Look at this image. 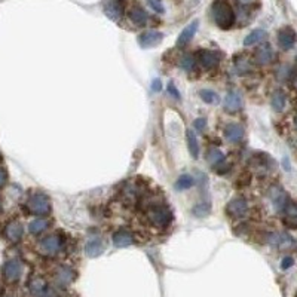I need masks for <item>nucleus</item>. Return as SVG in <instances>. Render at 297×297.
<instances>
[{
  "mask_svg": "<svg viewBox=\"0 0 297 297\" xmlns=\"http://www.w3.org/2000/svg\"><path fill=\"white\" fill-rule=\"evenodd\" d=\"M211 15L217 27H220L221 30H229L235 24L233 7L226 0H215L211 6Z\"/></svg>",
  "mask_w": 297,
  "mask_h": 297,
  "instance_id": "2",
  "label": "nucleus"
},
{
  "mask_svg": "<svg viewBox=\"0 0 297 297\" xmlns=\"http://www.w3.org/2000/svg\"><path fill=\"white\" fill-rule=\"evenodd\" d=\"M61 247H63V241L57 235H48L40 241V250L43 254H48V256L57 254L61 250Z\"/></svg>",
  "mask_w": 297,
  "mask_h": 297,
  "instance_id": "8",
  "label": "nucleus"
},
{
  "mask_svg": "<svg viewBox=\"0 0 297 297\" xmlns=\"http://www.w3.org/2000/svg\"><path fill=\"white\" fill-rule=\"evenodd\" d=\"M152 88H153V91H159V90H161V81H159V79H155L153 84H152Z\"/></svg>",
  "mask_w": 297,
  "mask_h": 297,
  "instance_id": "38",
  "label": "nucleus"
},
{
  "mask_svg": "<svg viewBox=\"0 0 297 297\" xmlns=\"http://www.w3.org/2000/svg\"><path fill=\"white\" fill-rule=\"evenodd\" d=\"M248 211H250L248 200L242 198V197H238V198L229 200V203L226 206V212L232 218H245L248 215Z\"/></svg>",
  "mask_w": 297,
  "mask_h": 297,
  "instance_id": "5",
  "label": "nucleus"
},
{
  "mask_svg": "<svg viewBox=\"0 0 297 297\" xmlns=\"http://www.w3.org/2000/svg\"><path fill=\"white\" fill-rule=\"evenodd\" d=\"M147 202V209H146V218L147 223L152 224L153 227L158 229H165L171 224L173 221V212L167 203H162L159 199H143Z\"/></svg>",
  "mask_w": 297,
  "mask_h": 297,
  "instance_id": "1",
  "label": "nucleus"
},
{
  "mask_svg": "<svg viewBox=\"0 0 297 297\" xmlns=\"http://www.w3.org/2000/svg\"><path fill=\"white\" fill-rule=\"evenodd\" d=\"M209 211H211V205L208 203V202H200V203H197L195 206H194V214L199 217V218H203V217H206L208 214H209Z\"/></svg>",
  "mask_w": 297,
  "mask_h": 297,
  "instance_id": "30",
  "label": "nucleus"
},
{
  "mask_svg": "<svg viewBox=\"0 0 297 297\" xmlns=\"http://www.w3.org/2000/svg\"><path fill=\"white\" fill-rule=\"evenodd\" d=\"M297 34L292 27H284L283 30H280V33H278V43H280V46L284 51L292 49L295 46Z\"/></svg>",
  "mask_w": 297,
  "mask_h": 297,
  "instance_id": "10",
  "label": "nucleus"
},
{
  "mask_svg": "<svg viewBox=\"0 0 297 297\" xmlns=\"http://www.w3.org/2000/svg\"><path fill=\"white\" fill-rule=\"evenodd\" d=\"M180 67L185 70V72H194L195 67H197V60L191 55V54H186L180 58Z\"/></svg>",
  "mask_w": 297,
  "mask_h": 297,
  "instance_id": "29",
  "label": "nucleus"
},
{
  "mask_svg": "<svg viewBox=\"0 0 297 297\" xmlns=\"http://www.w3.org/2000/svg\"><path fill=\"white\" fill-rule=\"evenodd\" d=\"M111 239H113V244H114L117 248H125V247H129V245H132V244L135 242L134 235H132L129 230H126V229H119V230H116V232L113 233Z\"/></svg>",
  "mask_w": 297,
  "mask_h": 297,
  "instance_id": "11",
  "label": "nucleus"
},
{
  "mask_svg": "<svg viewBox=\"0 0 297 297\" xmlns=\"http://www.w3.org/2000/svg\"><path fill=\"white\" fill-rule=\"evenodd\" d=\"M22 274V263L16 259L7 260L3 266V277L7 283H15Z\"/></svg>",
  "mask_w": 297,
  "mask_h": 297,
  "instance_id": "7",
  "label": "nucleus"
},
{
  "mask_svg": "<svg viewBox=\"0 0 297 297\" xmlns=\"http://www.w3.org/2000/svg\"><path fill=\"white\" fill-rule=\"evenodd\" d=\"M205 126H206V120H205V119L199 117V119H197V120H195V128H197L198 131H202Z\"/></svg>",
  "mask_w": 297,
  "mask_h": 297,
  "instance_id": "36",
  "label": "nucleus"
},
{
  "mask_svg": "<svg viewBox=\"0 0 297 297\" xmlns=\"http://www.w3.org/2000/svg\"><path fill=\"white\" fill-rule=\"evenodd\" d=\"M254 0H239V3H242V4H250V3H253Z\"/></svg>",
  "mask_w": 297,
  "mask_h": 297,
  "instance_id": "39",
  "label": "nucleus"
},
{
  "mask_svg": "<svg viewBox=\"0 0 297 297\" xmlns=\"http://www.w3.org/2000/svg\"><path fill=\"white\" fill-rule=\"evenodd\" d=\"M295 125H296V129H297V114H296V117H295Z\"/></svg>",
  "mask_w": 297,
  "mask_h": 297,
  "instance_id": "40",
  "label": "nucleus"
},
{
  "mask_svg": "<svg viewBox=\"0 0 297 297\" xmlns=\"http://www.w3.org/2000/svg\"><path fill=\"white\" fill-rule=\"evenodd\" d=\"M296 64H297V57H296Z\"/></svg>",
  "mask_w": 297,
  "mask_h": 297,
  "instance_id": "42",
  "label": "nucleus"
},
{
  "mask_svg": "<svg viewBox=\"0 0 297 297\" xmlns=\"http://www.w3.org/2000/svg\"><path fill=\"white\" fill-rule=\"evenodd\" d=\"M104 10H105L107 16L114 21H117L123 15V6H122L120 0H108L104 6Z\"/></svg>",
  "mask_w": 297,
  "mask_h": 297,
  "instance_id": "15",
  "label": "nucleus"
},
{
  "mask_svg": "<svg viewBox=\"0 0 297 297\" xmlns=\"http://www.w3.org/2000/svg\"><path fill=\"white\" fill-rule=\"evenodd\" d=\"M286 101H287V99H286V94L283 91H275L272 94V99H271L272 108L275 111H281L286 107Z\"/></svg>",
  "mask_w": 297,
  "mask_h": 297,
  "instance_id": "26",
  "label": "nucleus"
},
{
  "mask_svg": "<svg viewBox=\"0 0 297 297\" xmlns=\"http://www.w3.org/2000/svg\"><path fill=\"white\" fill-rule=\"evenodd\" d=\"M30 293L33 297H57L55 292L42 278H33L30 283Z\"/></svg>",
  "mask_w": 297,
  "mask_h": 297,
  "instance_id": "6",
  "label": "nucleus"
},
{
  "mask_svg": "<svg viewBox=\"0 0 297 297\" xmlns=\"http://www.w3.org/2000/svg\"><path fill=\"white\" fill-rule=\"evenodd\" d=\"M6 180H7V174H6V171L3 168H0V188L4 186Z\"/></svg>",
  "mask_w": 297,
  "mask_h": 297,
  "instance_id": "37",
  "label": "nucleus"
},
{
  "mask_svg": "<svg viewBox=\"0 0 297 297\" xmlns=\"http://www.w3.org/2000/svg\"><path fill=\"white\" fill-rule=\"evenodd\" d=\"M274 60V51L269 45H262L256 51V61L259 64H269Z\"/></svg>",
  "mask_w": 297,
  "mask_h": 297,
  "instance_id": "21",
  "label": "nucleus"
},
{
  "mask_svg": "<svg viewBox=\"0 0 297 297\" xmlns=\"http://www.w3.org/2000/svg\"><path fill=\"white\" fill-rule=\"evenodd\" d=\"M164 39V34L159 33V31H155V30H150V31H144L143 34H140L138 37V42L143 48H153L156 45H159Z\"/></svg>",
  "mask_w": 297,
  "mask_h": 297,
  "instance_id": "12",
  "label": "nucleus"
},
{
  "mask_svg": "<svg viewBox=\"0 0 297 297\" xmlns=\"http://www.w3.org/2000/svg\"><path fill=\"white\" fill-rule=\"evenodd\" d=\"M265 37H266L265 30H254V31H251V33L244 39V46H253V45H256V43L262 42Z\"/></svg>",
  "mask_w": 297,
  "mask_h": 297,
  "instance_id": "25",
  "label": "nucleus"
},
{
  "mask_svg": "<svg viewBox=\"0 0 297 297\" xmlns=\"http://www.w3.org/2000/svg\"><path fill=\"white\" fill-rule=\"evenodd\" d=\"M192 186H194V177L189 176V174L180 176V177L177 179V182H176V189H177V191H186V189H189V188H192Z\"/></svg>",
  "mask_w": 297,
  "mask_h": 297,
  "instance_id": "28",
  "label": "nucleus"
},
{
  "mask_svg": "<svg viewBox=\"0 0 297 297\" xmlns=\"http://www.w3.org/2000/svg\"><path fill=\"white\" fill-rule=\"evenodd\" d=\"M199 97L202 99V101H205L208 104H214V102L218 101V96L214 91H211V90H200L199 91Z\"/></svg>",
  "mask_w": 297,
  "mask_h": 297,
  "instance_id": "31",
  "label": "nucleus"
},
{
  "mask_svg": "<svg viewBox=\"0 0 297 297\" xmlns=\"http://www.w3.org/2000/svg\"><path fill=\"white\" fill-rule=\"evenodd\" d=\"M48 226H49V223H48L46 218H34V220L30 221L28 230H30V233H33V235H39V233L45 232V230L48 229Z\"/></svg>",
  "mask_w": 297,
  "mask_h": 297,
  "instance_id": "24",
  "label": "nucleus"
},
{
  "mask_svg": "<svg viewBox=\"0 0 297 297\" xmlns=\"http://www.w3.org/2000/svg\"><path fill=\"white\" fill-rule=\"evenodd\" d=\"M198 21H194V22H191V24L182 31V34L179 36V40H177V46H179V48L186 46V45L194 39V36H195V33H197V30H198Z\"/></svg>",
  "mask_w": 297,
  "mask_h": 297,
  "instance_id": "16",
  "label": "nucleus"
},
{
  "mask_svg": "<svg viewBox=\"0 0 297 297\" xmlns=\"http://www.w3.org/2000/svg\"><path fill=\"white\" fill-rule=\"evenodd\" d=\"M296 85H297V82H296Z\"/></svg>",
  "mask_w": 297,
  "mask_h": 297,
  "instance_id": "43",
  "label": "nucleus"
},
{
  "mask_svg": "<svg viewBox=\"0 0 297 297\" xmlns=\"http://www.w3.org/2000/svg\"><path fill=\"white\" fill-rule=\"evenodd\" d=\"M27 206L34 215H46L51 211V200L45 194H33L27 200Z\"/></svg>",
  "mask_w": 297,
  "mask_h": 297,
  "instance_id": "3",
  "label": "nucleus"
},
{
  "mask_svg": "<svg viewBox=\"0 0 297 297\" xmlns=\"http://www.w3.org/2000/svg\"><path fill=\"white\" fill-rule=\"evenodd\" d=\"M235 66H236V70H238L241 75H245V73H248V72L251 70V66H250V63H248L247 60L236 61V63H235Z\"/></svg>",
  "mask_w": 297,
  "mask_h": 297,
  "instance_id": "32",
  "label": "nucleus"
},
{
  "mask_svg": "<svg viewBox=\"0 0 297 297\" xmlns=\"http://www.w3.org/2000/svg\"><path fill=\"white\" fill-rule=\"evenodd\" d=\"M105 248V244L102 239L99 238H94V239H90L85 245V253L88 257H99V254H102Z\"/></svg>",
  "mask_w": 297,
  "mask_h": 297,
  "instance_id": "18",
  "label": "nucleus"
},
{
  "mask_svg": "<svg viewBox=\"0 0 297 297\" xmlns=\"http://www.w3.org/2000/svg\"><path fill=\"white\" fill-rule=\"evenodd\" d=\"M293 265H295V259H293V257H290V256L284 257V259H283V262H281V268H283V269H290Z\"/></svg>",
  "mask_w": 297,
  "mask_h": 297,
  "instance_id": "34",
  "label": "nucleus"
},
{
  "mask_svg": "<svg viewBox=\"0 0 297 297\" xmlns=\"http://www.w3.org/2000/svg\"><path fill=\"white\" fill-rule=\"evenodd\" d=\"M149 6H150L155 12L164 13V4H162L161 0H149Z\"/></svg>",
  "mask_w": 297,
  "mask_h": 297,
  "instance_id": "33",
  "label": "nucleus"
},
{
  "mask_svg": "<svg viewBox=\"0 0 297 297\" xmlns=\"http://www.w3.org/2000/svg\"><path fill=\"white\" fill-rule=\"evenodd\" d=\"M0 209H1V198H0Z\"/></svg>",
  "mask_w": 297,
  "mask_h": 297,
  "instance_id": "41",
  "label": "nucleus"
},
{
  "mask_svg": "<svg viewBox=\"0 0 297 297\" xmlns=\"http://www.w3.org/2000/svg\"><path fill=\"white\" fill-rule=\"evenodd\" d=\"M22 233H24V229H22V224L16 220H12L6 224L4 227V236L7 238V241L10 242H18L21 238H22Z\"/></svg>",
  "mask_w": 297,
  "mask_h": 297,
  "instance_id": "13",
  "label": "nucleus"
},
{
  "mask_svg": "<svg viewBox=\"0 0 297 297\" xmlns=\"http://www.w3.org/2000/svg\"><path fill=\"white\" fill-rule=\"evenodd\" d=\"M206 161H208L209 165L217 167L218 164H221V162L224 161V155H223V152L218 150V149H211V150L206 153Z\"/></svg>",
  "mask_w": 297,
  "mask_h": 297,
  "instance_id": "27",
  "label": "nucleus"
},
{
  "mask_svg": "<svg viewBox=\"0 0 297 297\" xmlns=\"http://www.w3.org/2000/svg\"><path fill=\"white\" fill-rule=\"evenodd\" d=\"M284 223L290 227H296L297 226V203L293 202H287V205L284 206Z\"/></svg>",
  "mask_w": 297,
  "mask_h": 297,
  "instance_id": "20",
  "label": "nucleus"
},
{
  "mask_svg": "<svg viewBox=\"0 0 297 297\" xmlns=\"http://www.w3.org/2000/svg\"><path fill=\"white\" fill-rule=\"evenodd\" d=\"M168 93H170L171 97H174L176 99H180V93H179V90L176 88V85L173 82H170V85H168Z\"/></svg>",
  "mask_w": 297,
  "mask_h": 297,
  "instance_id": "35",
  "label": "nucleus"
},
{
  "mask_svg": "<svg viewBox=\"0 0 297 297\" xmlns=\"http://www.w3.org/2000/svg\"><path fill=\"white\" fill-rule=\"evenodd\" d=\"M224 137L230 143H239L244 138V128L239 123H229L224 128Z\"/></svg>",
  "mask_w": 297,
  "mask_h": 297,
  "instance_id": "14",
  "label": "nucleus"
},
{
  "mask_svg": "<svg viewBox=\"0 0 297 297\" xmlns=\"http://www.w3.org/2000/svg\"><path fill=\"white\" fill-rule=\"evenodd\" d=\"M197 63L200 64L203 69L206 70H212L215 69L220 61H221V54L217 51H211V49H199L195 57Z\"/></svg>",
  "mask_w": 297,
  "mask_h": 297,
  "instance_id": "4",
  "label": "nucleus"
},
{
  "mask_svg": "<svg viewBox=\"0 0 297 297\" xmlns=\"http://www.w3.org/2000/svg\"><path fill=\"white\" fill-rule=\"evenodd\" d=\"M271 200L274 202V205H275V208L277 209H284V206L287 205V195H286V192L280 188V186H274L272 189H271Z\"/></svg>",
  "mask_w": 297,
  "mask_h": 297,
  "instance_id": "19",
  "label": "nucleus"
},
{
  "mask_svg": "<svg viewBox=\"0 0 297 297\" xmlns=\"http://www.w3.org/2000/svg\"><path fill=\"white\" fill-rule=\"evenodd\" d=\"M75 278H76V274L69 266H60V268H57V271L54 274V280H55L57 286H60V287L70 286L75 281Z\"/></svg>",
  "mask_w": 297,
  "mask_h": 297,
  "instance_id": "9",
  "label": "nucleus"
},
{
  "mask_svg": "<svg viewBox=\"0 0 297 297\" xmlns=\"http://www.w3.org/2000/svg\"><path fill=\"white\" fill-rule=\"evenodd\" d=\"M242 105V99L236 93H229L224 97V108L227 111H238Z\"/></svg>",
  "mask_w": 297,
  "mask_h": 297,
  "instance_id": "22",
  "label": "nucleus"
},
{
  "mask_svg": "<svg viewBox=\"0 0 297 297\" xmlns=\"http://www.w3.org/2000/svg\"><path fill=\"white\" fill-rule=\"evenodd\" d=\"M186 140H188V149H189V153L192 155V158H198L199 155V144H198V137L197 134L192 131V129H188L186 132Z\"/></svg>",
  "mask_w": 297,
  "mask_h": 297,
  "instance_id": "23",
  "label": "nucleus"
},
{
  "mask_svg": "<svg viewBox=\"0 0 297 297\" xmlns=\"http://www.w3.org/2000/svg\"><path fill=\"white\" fill-rule=\"evenodd\" d=\"M128 18L131 19L132 24H135V25H138V27H143V25H146V22H147V13H146V10H144L143 7H140V6L131 7V9L128 10Z\"/></svg>",
  "mask_w": 297,
  "mask_h": 297,
  "instance_id": "17",
  "label": "nucleus"
}]
</instances>
